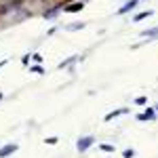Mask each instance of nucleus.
<instances>
[{
	"instance_id": "obj_19",
	"label": "nucleus",
	"mask_w": 158,
	"mask_h": 158,
	"mask_svg": "<svg viewBox=\"0 0 158 158\" xmlns=\"http://www.w3.org/2000/svg\"><path fill=\"white\" fill-rule=\"evenodd\" d=\"M2 97H4V95H2V93H0V99H2Z\"/></svg>"
},
{
	"instance_id": "obj_15",
	"label": "nucleus",
	"mask_w": 158,
	"mask_h": 158,
	"mask_svg": "<svg viewBox=\"0 0 158 158\" xmlns=\"http://www.w3.org/2000/svg\"><path fill=\"white\" fill-rule=\"evenodd\" d=\"M57 141H59L57 137H47V139H44V143H49V146H55Z\"/></svg>"
},
{
	"instance_id": "obj_11",
	"label": "nucleus",
	"mask_w": 158,
	"mask_h": 158,
	"mask_svg": "<svg viewBox=\"0 0 158 158\" xmlns=\"http://www.w3.org/2000/svg\"><path fill=\"white\" fill-rule=\"evenodd\" d=\"M61 9H63V6H55V9H51V11L44 13V17H47V19H51V17H55V15H57V13H59Z\"/></svg>"
},
{
	"instance_id": "obj_2",
	"label": "nucleus",
	"mask_w": 158,
	"mask_h": 158,
	"mask_svg": "<svg viewBox=\"0 0 158 158\" xmlns=\"http://www.w3.org/2000/svg\"><path fill=\"white\" fill-rule=\"evenodd\" d=\"M158 114H156V108H146V112L137 114V120L139 122H146V120H156Z\"/></svg>"
},
{
	"instance_id": "obj_16",
	"label": "nucleus",
	"mask_w": 158,
	"mask_h": 158,
	"mask_svg": "<svg viewBox=\"0 0 158 158\" xmlns=\"http://www.w3.org/2000/svg\"><path fill=\"white\" fill-rule=\"evenodd\" d=\"M30 72H34V74H44V70H42L40 65H34V68H30Z\"/></svg>"
},
{
	"instance_id": "obj_20",
	"label": "nucleus",
	"mask_w": 158,
	"mask_h": 158,
	"mask_svg": "<svg viewBox=\"0 0 158 158\" xmlns=\"http://www.w3.org/2000/svg\"><path fill=\"white\" fill-rule=\"evenodd\" d=\"M156 114H158V106H156Z\"/></svg>"
},
{
	"instance_id": "obj_18",
	"label": "nucleus",
	"mask_w": 158,
	"mask_h": 158,
	"mask_svg": "<svg viewBox=\"0 0 158 158\" xmlns=\"http://www.w3.org/2000/svg\"><path fill=\"white\" fill-rule=\"evenodd\" d=\"M2 65H6V59H2V61H0V68H2Z\"/></svg>"
},
{
	"instance_id": "obj_12",
	"label": "nucleus",
	"mask_w": 158,
	"mask_h": 158,
	"mask_svg": "<svg viewBox=\"0 0 158 158\" xmlns=\"http://www.w3.org/2000/svg\"><path fill=\"white\" fill-rule=\"evenodd\" d=\"M146 103H148V97H143V95H139L135 99V106H146Z\"/></svg>"
},
{
	"instance_id": "obj_7",
	"label": "nucleus",
	"mask_w": 158,
	"mask_h": 158,
	"mask_svg": "<svg viewBox=\"0 0 158 158\" xmlns=\"http://www.w3.org/2000/svg\"><path fill=\"white\" fill-rule=\"evenodd\" d=\"M152 15H154V11H152V9H148V11H139V13L133 17V21H135V23H139V21H143V19L152 17Z\"/></svg>"
},
{
	"instance_id": "obj_17",
	"label": "nucleus",
	"mask_w": 158,
	"mask_h": 158,
	"mask_svg": "<svg viewBox=\"0 0 158 158\" xmlns=\"http://www.w3.org/2000/svg\"><path fill=\"white\" fill-rule=\"evenodd\" d=\"M32 59L36 61V63H40V61H42V55H38V53H34V55H32Z\"/></svg>"
},
{
	"instance_id": "obj_4",
	"label": "nucleus",
	"mask_w": 158,
	"mask_h": 158,
	"mask_svg": "<svg viewBox=\"0 0 158 158\" xmlns=\"http://www.w3.org/2000/svg\"><path fill=\"white\" fill-rule=\"evenodd\" d=\"M139 4V0H127L124 4H122L120 9L116 11V15H127V13H131V11H135V6Z\"/></svg>"
},
{
	"instance_id": "obj_3",
	"label": "nucleus",
	"mask_w": 158,
	"mask_h": 158,
	"mask_svg": "<svg viewBox=\"0 0 158 158\" xmlns=\"http://www.w3.org/2000/svg\"><path fill=\"white\" fill-rule=\"evenodd\" d=\"M131 112V108H118V110H112V112H108L106 114V118L103 120L106 122H112L114 118H118V116H124V114H129Z\"/></svg>"
},
{
	"instance_id": "obj_5",
	"label": "nucleus",
	"mask_w": 158,
	"mask_h": 158,
	"mask_svg": "<svg viewBox=\"0 0 158 158\" xmlns=\"http://www.w3.org/2000/svg\"><path fill=\"white\" fill-rule=\"evenodd\" d=\"M82 9H85V2H82V0H76V2L65 4V6H63V13H80Z\"/></svg>"
},
{
	"instance_id": "obj_1",
	"label": "nucleus",
	"mask_w": 158,
	"mask_h": 158,
	"mask_svg": "<svg viewBox=\"0 0 158 158\" xmlns=\"http://www.w3.org/2000/svg\"><path fill=\"white\" fill-rule=\"evenodd\" d=\"M93 143H95V137H93V135H85V137H80V139L76 141V148H78V152H86Z\"/></svg>"
},
{
	"instance_id": "obj_6",
	"label": "nucleus",
	"mask_w": 158,
	"mask_h": 158,
	"mask_svg": "<svg viewBox=\"0 0 158 158\" xmlns=\"http://www.w3.org/2000/svg\"><path fill=\"white\" fill-rule=\"evenodd\" d=\"M17 143H6V146H2L0 148V158H6V156H11L13 152H17Z\"/></svg>"
},
{
	"instance_id": "obj_8",
	"label": "nucleus",
	"mask_w": 158,
	"mask_h": 158,
	"mask_svg": "<svg viewBox=\"0 0 158 158\" xmlns=\"http://www.w3.org/2000/svg\"><path fill=\"white\" fill-rule=\"evenodd\" d=\"M139 36H141V38H156L158 36V25H156V27H148V30H143Z\"/></svg>"
},
{
	"instance_id": "obj_10",
	"label": "nucleus",
	"mask_w": 158,
	"mask_h": 158,
	"mask_svg": "<svg viewBox=\"0 0 158 158\" xmlns=\"http://www.w3.org/2000/svg\"><path fill=\"white\" fill-rule=\"evenodd\" d=\"M99 150L101 152H108V154H114L116 152V146H112V143H99Z\"/></svg>"
},
{
	"instance_id": "obj_9",
	"label": "nucleus",
	"mask_w": 158,
	"mask_h": 158,
	"mask_svg": "<svg viewBox=\"0 0 158 158\" xmlns=\"http://www.w3.org/2000/svg\"><path fill=\"white\" fill-rule=\"evenodd\" d=\"M80 59V55H72V57H70V59H65V61H61L59 65H57V68H59V70H63V68H70V65H72L74 61H78Z\"/></svg>"
},
{
	"instance_id": "obj_13",
	"label": "nucleus",
	"mask_w": 158,
	"mask_h": 158,
	"mask_svg": "<svg viewBox=\"0 0 158 158\" xmlns=\"http://www.w3.org/2000/svg\"><path fill=\"white\" fill-rule=\"evenodd\" d=\"M122 158H135V150L131 148V150H124L122 152Z\"/></svg>"
},
{
	"instance_id": "obj_14",
	"label": "nucleus",
	"mask_w": 158,
	"mask_h": 158,
	"mask_svg": "<svg viewBox=\"0 0 158 158\" xmlns=\"http://www.w3.org/2000/svg\"><path fill=\"white\" fill-rule=\"evenodd\" d=\"M85 25H86V23H76V25H70L68 30H70V32H76V30H85Z\"/></svg>"
}]
</instances>
